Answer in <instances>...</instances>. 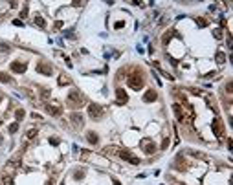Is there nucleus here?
Instances as JSON below:
<instances>
[{
  "label": "nucleus",
  "instance_id": "c756f323",
  "mask_svg": "<svg viewBox=\"0 0 233 185\" xmlns=\"http://www.w3.org/2000/svg\"><path fill=\"white\" fill-rule=\"evenodd\" d=\"M0 141H2V138H0Z\"/></svg>",
  "mask_w": 233,
  "mask_h": 185
},
{
  "label": "nucleus",
  "instance_id": "9b49d317",
  "mask_svg": "<svg viewBox=\"0 0 233 185\" xmlns=\"http://www.w3.org/2000/svg\"><path fill=\"white\" fill-rule=\"evenodd\" d=\"M116 97H118V103H120V104H125L127 103V92H125V90L118 88L116 90Z\"/></svg>",
  "mask_w": 233,
  "mask_h": 185
},
{
  "label": "nucleus",
  "instance_id": "423d86ee",
  "mask_svg": "<svg viewBox=\"0 0 233 185\" xmlns=\"http://www.w3.org/2000/svg\"><path fill=\"white\" fill-rule=\"evenodd\" d=\"M37 72H39V73H44V75H52L53 70H52V66H50V64H46V62H39V64H37Z\"/></svg>",
  "mask_w": 233,
  "mask_h": 185
},
{
  "label": "nucleus",
  "instance_id": "f257e3e1",
  "mask_svg": "<svg viewBox=\"0 0 233 185\" xmlns=\"http://www.w3.org/2000/svg\"><path fill=\"white\" fill-rule=\"evenodd\" d=\"M127 83H128V86H130L132 90H141V88H143V83H145L141 70H134V72H130V75H128Z\"/></svg>",
  "mask_w": 233,
  "mask_h": 185
},
{
  "label": "nucleus",
  "instance_id": "b1692460",
  "mask_svg": "<svg viewBox=\"0 0 233 185\" xmlns=\"http://www.w3.org/2000/svg\"><path fill=\"white\" fill-rule=\"evenodd\" d=\"M191 94H195V96H202V92L198 88H191Z\"/></svg>",
  "mask_w": 233,
  "mask_h": 185
},
{
  "label": "nucleus",
  "instance_id": "5701e85b",
  "mask_svg": "<svg viewBox=\"0 0 233 185\" xmlns=\"http://www.w3.org/2000/svg\"><path fill=\"white\" fill-rule=\"evenodd\" d=\"M196 22H198V26H202V28L207 26V20H206V18H196Z\"/></svg>",
  "mask_w": 233,
  "mask_h": 185
},
{
  "label": "nucleus",
  "instance_id": "7ed1b4c3",
  "mask_svg": "<svg viewBox=\"0 0 233 185\" xmlns=\"http://www.w3.org/2000/svg\"><path fill=\"white\" fill-rule=\"evenodd\" d=\"M103 106H99V104H96V103H92L90 106H88V116H90L94 121H99V119L103 117Z\"/></svg>",
  "mask_w": 233,
  "mask_h": 185
},
{
  "label": "nucleus",
  "instance_id": "4be33fe9",
  "mask_svg": "<svg viewBox=\"0 0 233 185\" xmlns=\"http://www.w3.org/2000/svg\"><path fill=\"white\" fill-rule=\"evenodd\" d=\"M17 130H18V123H13V125H9V132H11V134H15Z\"/></svg>",
  "mask_w": 233,
  "mask_h": 185
},
{
  "label": "nucleus",
  "instance_id": "39448f33",
  "mask_svg": "<svg viewBox=\"0 0 233 185\" xmlns=\"http://www.w3.org/2000/svg\"><path fill=\"white\" fill-rule=\"evenodd\" d=\"M70 121L75 125V128H81L83 125H85V121H83V116L79 112H72V116H70Z\"/></svg>",
  "mask_w": 233,
  "mask_h": 185
},
{
  "label": "nucleus",
  "instance_id": "a211bd4d",
  "mask_svg": "<svg viewBox=\"0 0 233 185\" xmlns=\"http://www.w3.org/2000/svg\"><path fill=\"white\" fill-rule=\"evenodd\" d=\"M2 183L4 185H13V178L11 176H2Z\"/></svg>",
  "mask_w": 233,
  "mask_h": 185
},
{
  "label": "nucleus",
  "instance_id": "6e6552de",
  "mask_svg": "<svg viewBox=\"0 0 233 185\" xmlns=\"http://www.w3.org/2000/svg\"><path fill=\"white\" fill-rule=\"evenodd\" d=\"M46 110H48V114H52V116H59V114H61V106H59L57 103H48Z\"/></svg>",
  "mask_w": 233,
  "mask_h": 185
},
{
  "label": "nucleus",
  "instance_id": "9d476101",
  "mask_svg": "<svg viewBox=\"0 0 233 185\" xmlns=\"http://www.w3.org/2000/svg\"><path fill=\"white\" fill-rule=\"evenodd\" d=\"M156 92H154V90H147V92H145V96H143V101H145V103H154L156 101Z\"/></svg>",
  "mask_w": 233,
  "mask_h": 185
},
{
  "label": "nucleus",
  "instance_id": "c85d7f7f",
  "mask_svg": "<svg viewBox=\"0 0 233 185\" xmlns=\"http://www.w3.org/2000/svg\"><path fill=\"white\" fill-rule=\"evenodd\" d=\"M114 185H121V183H120V182H116V180H114Z\"/></svg>",
  "mask_w": 233,
  "mask_h": 185
},
{
  "label": "nucleus",
  "instance_id": "aec40b11",
  "mask_svg": "<svg viewBox=\"0 0 233 185\" xmlns=\"http://www.w3.org/2000/svg\"><path fill=\"white\" fill-rule=\"evenodd\" d=\"M35 136H37V128H31V130H28V134H26L28 139H31V138H35Z\"/></svg>",
  "mask_w": 233,
  "mask_h": 185
},
{
  "label": "nucleus",
  "instance_id": "ddd939ff",
  "mask_svg": "<svg viewBox=\"0 0 233 185\" xmlns=\"http://www.w3.org/2000/svg\"><path fill=\"white\" fill-rule=\"evenodd\" d=\"M0 81H2V83H6V84H11L13 83V77L11 75H9V73H0Z\"/></svg>",
  "mask_w": 233,
  "mask_h": 185
},
{
  "label": "nucleus",
  "instance_id": "412c9836",
  "mask_svg": "<svg viewBox=\"0 0 233 185\" xmlns=\"http://www.w3.org/2000/svg\"><path fill=\"white\" fill-rule=\"evenodd\" d=\"M15 116H17V119H18V121H20V119L24 117V110H22V108H18L17 112H15Z\"/></svg>",
  "mask_w": 233,
  "mask_h": 185
},
{
  "label": "nucleus",
  "instance_id": "f8f14e48",
  "mask_svg": "<svg viewBox=\"0 0 233 185\" xmlns=\"http://www.w3.org/2000/svg\"><path fill=\"white\" fill-rule=\"evenodd\" d=\"M173 110H175V114H176L178 121H184V110H182L180 104H173Z\"/></svg>",
  "mask_w": 233,
  "mask_h": 185
},
{
  "label": "nucleus",
  "instance_id": "dca6fc26",
  "mask_svg": "<svg viewBox=\"0 0 233 185\" xmlns=\"http://www.w3.org/2000/svg\"><path fill=\"white\" fill-rule=\"evenodd\" d=\"M217 62H219V64H224V62H226V55L222 53V52L217 53Z\"/></svg>",
  "mask_w": 233,
  "mask_h": 185
},
{
  "label": "nucleus",
  "instance_id": "f03ea898",
  "mask_svg": "<svg viewBox=\"0 0 233 185\" xmlns=\"http://www.w3.org/2000/svg\"><path fill=\"white\" fill-rule=\"evenodd\" d=\"M85 104V97H83L81 92H77V90H72L70 96H68V106L70 108H79Z\"/></svg>",
  "mask_w": 233,
  "mask_h": 185
},
{
  "label": "nucleus",
  "instance_id": "0eeeda50",
  "mask_svg": "<svg viewBox=\"0 0 233 185\" xmlns=\"http://www.w3.org/2000/svg\"><path fill=\"white\" fill-rule=\"evenodd\" d=\"M141 148H143V152L152 154V152L156 150V145H154V141H151V139H145V141L141 143Z\"/></svg>",
  "mask_w": 233,
  "mask_h": 185
},
{
  "label": "nucleus",
  "instance_id": "a878e982",
  "mask_svg": "<svg viewBox=\"0 0 233 185\" xmlns=\"http://www.w3.org/2000/svg\"><path fill=\"white\" fill-rule=\"evenodd\" d=\"M13 24H15V26H24V24H22V20H18V18H15V20H13Z\"/></svg>",
  "mask_w": 233,
  "mask_h": 185
},
{
  "label": "nucleus",
  "instance_id": "4468645a",
  "mask_svg": "<svg viewBox=\"0 0 233 185\" xmlns=\"http://www.w3.org/2000/svg\"><path fill=\"white\" fill-rule=\"evenodd\" d=\"M72 81H70V77L68 75H59V84L61 86H64V84H70Z\"/></svg>",
  "mask_w": 233,
  "mask_h": 185
},
{
  "label": "nucleus",
  "instance_id": "f3484780",
  "mask_svg": "<svg viewBox=\"0 0 233 185\" xmlns=\"http://www.w3.org/2000/svg\"><path fill=\"white\" fill-rule=\"evenodd\" d=\"M35 24H37L39 28H44V26H46V22H44L42 17H35Z\"/></svg>",
  "mask_w": 233,
  "mask_h": 185
},
{
  "label": "nucleus",
  "instance_id": "cd10ccee",
  "mask_svg": "<svg viewBox=\"0 0 233 185\" xmlns=\"http://www.w3.org/2000/svg\"><path fill=\"white\" fill-rule=\"evenodd\" d=\"M50 143H52V145H59V139L57 138H52V139H50Z\"/></svg>",
  "mask_w": 233,
  "mask_h": 185
},
{
  "label": "nucleus",
  "instance_id": "1a4fd4ad",
  "mask_svg": "<svg viewBox=\"0 0 233 185\" xmlns=\"http://www.w3.org/2000/svg\"><path fill=\"white\" fill-rule=\"evenodd\" d=\"M11 70H13L15 73H24V72H26V64L15 61V62H11Z\"/></svg>",
  "mask_w": 233,
  "mask_h": 185
},
{
  "label": "nucleus",
  "instance_id": "2eb2a0df",
  "mask_svg": "<svg viewBox=\"0 0 233 185\" xmlns=\"http://www.w3.org/2000/svg\"><path fill=\"white\" fill-rule=\"evenodd\" d=\"M86 138H88V141H90V143H97V139H99L96 132H88V134H86Z\"/></svg>",
  "mask_w": 233,
  "mask_h": 185
},
{
  "label": "nucleus",
  "instance_id": "393cba45",
  "mask_svg": "<svg viewBox=\"0 0 233 185\" xmlns=\"http://www.w3.org/2000/svg\"><path fill=\"white\" fill-rule=\"evenodd\" d=\"M83 176H85V174H83V172H75V174H73V178H75V180H81Z\"/></svg>",
  "mask_w": 233,
  "mask_h": 185
},
{
  "label": "nucleus",
  "instance_id": "20e7f679",
  "mask_svg": "<svg viewBox=\"0 0 233 185\" xmlns=\"http://www.w3.org/2000/svg\"><path fill=\"white\" fill-rule=\"evenodd\" d=\"M213 132H215V136H219V138L224 136V123H222L220 119H215V121H213Z\"/></svg>",
  "mask_w": 233,
  "mask_h": 185
},
{
  "label": "nucleus",
  "instance_id": "6ab92c4d",
  "mask_svg": "<svg viewBox=\"0 0 233 185\" xmlns=\"http://www.w3.org/2000/svg\"><path fill=\"white\" fill-rule=\"evenodd\" d=\"M0 52H4V53H9L11 52V48L7 46V44H4V42H0Z\"/></svg>",
  "mask_w": 233,
  "mask_h": 185
},
{
  "label": "nucleus",
  "instance_id": "bb28decb",
  "mask_svg": "<svg viewBox=\"0 0 233 185\" xmlns=\"http://www.w3.org/2000/svg\"><path fill=\"white\" fill-rule=\"evenodd\" d=\"M226 90H228V94H231V90H233V86H231V83H228V84H226Z\"/></svg>",
  "mask_w": 233,
  "mask_h": 185
}]
</instances>
